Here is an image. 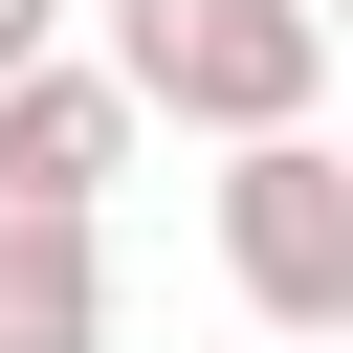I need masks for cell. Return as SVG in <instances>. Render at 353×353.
Listing matches in <instances>:
<instances>
[{
	"mask_svg": "<svg viewBox=\"0 0 353 353\" xmlns=\"http://www.w3.org/2000/svg\"><path fill=\"white\" fill-rule=\"evenodd\" d=\"M132 132H154V110H132V66H110V44H88V66H66V44H44V66H0V176H22V199H110V176H132Z\"/></svg>",
	"mask_w": 353,
	"mask_h": 353,
	"instance_id": "obj_3",
	"label": "cell"
},
{
	"mask_svg": "<svg viewBox=\"0 0 353 353\" xmlns=\"http://www.w3.org/2000/svg\"><path fill=\"white\" fill-rule=\"evenodd\" d=\"M44 44H66V0H0V66H44Z\"/></svg>",
	"mask_w": 353,
	"mask_h": 353,
	"instance_id": "obj_5",
	"label": "cell"
},
{
	"mask_svg": "<svg viewBox=\"0 0 353 353\" xmlns=\"http://www.w3.org/2000/svg\"><path fill=\"white\" fill-rule=\"evenodd\" d=\"M287 353H353V331H287Z\"/></svg>",
	"mask_w": 353,
	"mask_h": 353,
	"instance_id": "obj_6",
	"label": "cell"
},
{
	"mask_svg": "<svg viewBox=\"0 0 353 353\" xmlns=\"http://www.w3.org/2000/svg\"><path fill=\"white\" fill-rule=\"evenodd\" d=\"M221 287L265 331H353V154L287 110V132H221Z\"/></svg>",
	"mask_w": 353,
	"mask_h": 353,
	"instance_id": "obj_2",
	"label": "cell"
},
{
	"mask_svg": "<svg viewBox=\"0 0 353 353\" xmlns=\"http://www.w3.org/2000/svg\"><path fill=\"white\" fill-rule=\"evenodd\" d=\"M110 66L154 132H287L331 88V22L309 0H110Z\"/></svg>",
	"mask_w": 353,
	"mask_h": 353,
	"instance_id": "obj_1",
	"label": "cell"
},
{
	"mask_svg": "<svg viewBox=\"0 0 353 353\" xmlns=\"http://www.w3.org/2000/svg\"><path fill=\"white\" fill-rule=\"evenodd\" d=\"M309 22H353V0H309Z\"/></svg>",
	"mask_w": 353,
	"mask_h": 353,
	"instance_id": "obj_7",
	"label": "cell"
},
{
	"mask_svg": "<svg viewBox=\"0 0 353 353\" xmlns=\"http://www.w3.org/2000/svg\"><path fill=\"white\" fill-rule=\"evenodd\" d=\"M0 353H110V243H88V199H22V176H0Z\"/></svg>",
	"mask_w": 353,
	"mask_h": 353,
	"instance_id": "obj_4",
	"label": "cell"
}]
</instances>
